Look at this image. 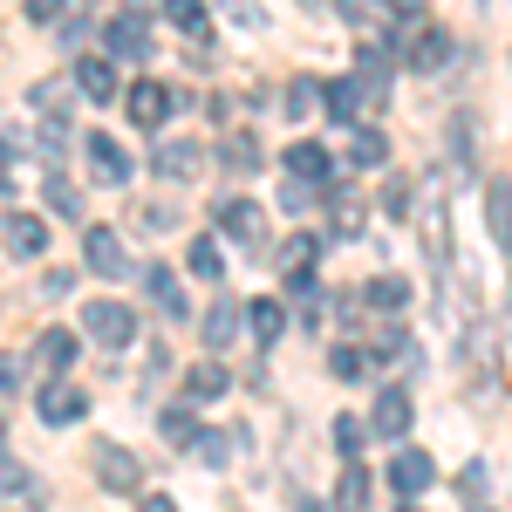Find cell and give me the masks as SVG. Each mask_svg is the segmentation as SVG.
Returning <instances> with one entry per match:
<instances>
[{"label": "cell", "instance_id": "obj_1", "mask_svg": "<svg viewBox=\"0 0 512 512\" xmlns=\"http://www.w3.org/2000/svg\"><path fill=\"white\" fill-rule=\"evenodd\" d=\"M82 267H89V274H103V280L144 274V267L123 253V239H117V233H103V226H89V233H82Z\"/></svg>", "mask_w": 512, "mask_h": 512}, {"label": "cell", "instance_id": "obj_2", "mask_svg": "<svg viewBox=\"0 0 512 512\" xmlns=\"http://www.w3.org/2000/svg\"><path fill=\"white\" fill-rule=\"evenodd\" d=\"M185 103H192V96H185V89H164V82H137V89L123 96V110H130L137 130H158V123L171 117V110H185Z\"/></svg>", "mask_w": 512, "mask_h": 512}, {"label": "cell", "instance_id": "obj_3", "mask_svg": "<svg viewBox=\"0 0 512 512\" xmlns=\"http://www.w3.org/2000/svg\"><path fill=\"white\" fill-rule=\"evenodd\" d=\"M321 205H328V233L335 239H355L369 226V198L349 192V185H321Z\"/></svg>", "mask_w": 512, "mask_h": 512}, {"label": "cell", "instance_id": "obj_4", "mask_svg": "<svg viewBox=\"0 0 512 512\" xmlns=\"http://www.w3.org/2000/svg\"><path fill=\"white\" fill-rule=\"evenodd\" d=\"M82 328H89L103 349H123V342L137 335V315H130L123 301H96V308H82Z\"/></svg>", "mask_w": 512, "mask_h": 512}, {"label": "cell", "instance_id": "obj_5", "mask_svg": "<svg viewBox=\"0 0 512 512\" xmlns=\"http://www.w3.org/2000/svg\"><path fill=\"white\" fill-rule=\"evenodd\" d=\"M212 219H219V233H233V239H253L267 233V212L253 205V198H212Z\"/></svg>", "mask_w": 512, "mask_h": 512}, {"label": "cell", "instance_id": "obj_6", "mask_svg": "<svg viewBox=\"0 0 512 512\" xmlns=\"http://www.w3.org/2000/svg\"><path fill=\"white\" fill-rule=\"evenodd\" d=\"M151 171L171 178V185H192L198 171H205V144H158L151 151Z\"/></svg>", "mask_w": 512, "mask_h": 512}, {"label": "cell", "instance_id": "obj_7", "mask_svg": "<svg viewBox=\"0 0 512 512\" xmlns=\"http://www.w3.org/2000/svg\"><path fill=\"white\" fill-rule=\"evenodd\" d=\"M239 328H246V301H233V294H219V301H212V315L198 321V335H205V349H212V355L226 349Z\"/></svg>", "mask_w": 512, "mask_h": 512}, {"label": "cell", "instance_id": "obj_8", "mask_svg": "<svg viewBox=\"0 0 512 512\" xmlns=\"http://www.w3.org/2000/svg\"><path fill=\"white\" fill-rule=\"evenodd\" d=\"M96 478H103L110 492H144V465H137L123 444H103V451H96Z\"/></svg>", "mask_w": 512, "mask_h": 512}, {"label": "cell", "instance_id": "obj_9", "mask_svg": "<svg viewBox=\"0 0 512 512\" xmlns=\"http://www.w3.org/2000/svg\"><path fill=\"white\" fill-rule=\"evenodd\" d=\"M444 62H451V35L417 21V28H410V69H417V76H437Z\"/></svg>", "mask_w": 512, "mask_h": 512}, {"label": "cell", "instance_id": "obj_10", "mask_svg": "<svg viewBox=\"0 0 512 512\" xmlns=\"http://www.w3.org/2000/svg\"><path fill=\"white\" fill-rule=\"evenodd\" d=\"M0 239H7L14 260H35L41 246H48V226H41L35 212H14V219H0Z\"/></svg>", "mask_w": 512, "mask_h": 512}, {"label": "cell", "instance_id": "obj_11", "mask_svg": "<svg viewBox=\"0 0 512 512\" xmlns=\"http://www.w3.org/2000/svg\"><path fill=\"white\" fill-rule=\"evenodd\" d=\"M369 431H376V437H403V431H410V390H396V383H390V390L376 396Z\"/></svg>", "mask_w": 512, "mask_h": 512}, {"label": "cell", "instance_id": "obj_12", "mask_svg": "<svg viewBox=\"0 0 512 512\" xmlns=\"http://www.w3.org/2000/svg\"><path fill=\"white\" fill-rule=\"evenodd\" d=\"M76 89L89 96V103H110V96H117V62H110V55H82L76 62Z\"/></svg>", "mask_w": 512, "mask_h": 512}, {"label": "cell", "instance_id": "obj_13", "mask_svg": "<svg viewBox=\"0 0 512 512\" xmlns=\"http://www.w3.org/2000/svg\"><path fill=\"white\" fill-rule=\"evenodd\" d=\"M82 410H89V396H82L76 383H62V376L41 390V417H48V424H82Z\"/></svg>", "mask_w": 512, "mask_h": 512}, {"label": "cell", "instance_id": "obj_14", "mask_svg": "<svg viewBox=\"0 0 512 512\" xmlns=\"http://www.w3.org/2000/svg\"><path fill=\"white\" fill-rule=\"evenodd\" d=\"M321 103H328V117H335V123H355V117H362V103H369V89H362L355 76L321 82Z\"/></svg>", "mask_w": 512, "mask_h": 512}, {"label": "cell", "instance_id": "obj_15", "mask_svg": "<svg viewBox=\"0 0 512 512\" xmlns=\"http://www.w3.org/2000/svg\"><path fill=\"white\" fill-rule=\"evenodd\" d=\"M431 478H437V465L424 458V451H396V465H390V485L403 492V499H417V492H424Z\"/></svg>", "mask_w": 512, "mask_h": 512}, {"label": "cell", "instance_id": "obj_16", "mask_svg": "<svg viewBox=\"0 0 512 512\" xmlns=\"http://www.w3.org/2000/svg\"><path fill=\"white\" fill-rule=\"evenodd\" d=\"M89 144V171L103 178V185H130V158H123V144H110V137H82Z\"/></svg>", "mask_w": 512, "mask_h": 512}, {"label": "cell", "instance_id": "obj_17", "mask_svg": "<svg viewBox=\"0 0 512 512\" xmlns=\"http://www.w3.org/2000/svg\"><path fill=\"white\" fill-rule=\"evenodd\" d=\"M287 171H294L301 185H328L335 158H328V144H287Z\"/></svg>", "mask_w": 512, "mask_h": 512}, {"label": "cell", "instance_id": "obj_18", "mask_svg": "<svg viewBox=\"0 0 512 512\" xmlns=\"http://www.w3.org/2000/svg\"><path fill=\"white\" fill-rule=\"evenodd\" d=\"M35 362L48 369V376H69V362H76V335H69V328H41Z\"/></svg>", "mask_w": 512, "mask_h": 512}, {"label": "cell", "instance_id": "obj_19", "mask_svg": "<svg viewBox=\"0 0 512 512\" xmlns=\"http://www.w3.org/2000/svg\"><path fill=\"white\" fill-rule=\"evenodd\" d=\"M485 226H492V246L512 253V185L492 178V192H485Z\"/></svg>", "mask_w": 512, "mask_h": 512}, {"label": "cell", "instance_id": "obj_20", "mask_svg": "<svg viewBox=\"0 0 512 512\" xmlns=\"http://www.w3.org/2000/svg\"><path fill=\"white\" fill-rule=\"evenodd\" d=\"M144 287H151V301H158L164 321H185V315H192V308H185V287L164 274V267H144Z\"/></svg>", "mask_w": 512, "mask_h": 512}, {"label": "cell", "instance_id": "obj_21", "mask_svg": "<svg viewBox=\"0 0 512 512\" xmlns=\"http://www.w3.org/2000/svg\"><path fill=\"white\" fill-rule=\"evenodd\" d=\"M355 82L369 89V103H376V96L390 89V55H383L376 41H362V55H355Z\"/></svg>", "mask_w": 512, "mask_h": 512}, {"label": "cell", "instance_id": "obj_22", "mask_svg": "<svg viewBox=\"0 0 512 512\" xmlns=\"http://www.w3.org/2000/svg\"><path fill=\"white\" fill-rule=\"evenodd\" d=\"M246 328H253V342H267V349H274V342H280V328H287L280 301H246Z\"/></svg>", "mask_w": 512, "mask_h": 512}, {"label": "cell", "instance_id": "obj_23", "mask_svg": "<svg viewBox=\"0 0 512 512\" xmlns=\"http://www.w3.org/2000/svg\"><path fill=\"white\" fill-rule=\"evenodd\" d=\"M110 55H123V62H144L151 55V41H144V28L123 14V21H110Z\"/></svg>", "mask_w": 512, "mask_h": 512}, {"label": "cell", "instance_id": "obj_24", "mask_svg": "<svg viewBox=\"0 0 512 512\" xmlns=\"http://www.w3.org/2000/svg\"><path fill=\"white\" fill-rule=\"evenodd\" d=\"M362 301H369L376 315H403V301H410V287H403L396 274H383V280H369V294H362Z\"/></svg>", "mask_w": 512, "mask_h": 512}, {"label": "cell", "instance_id": "obj_25", "mask_svg": "<svg viewBox=\"0 0 512 512\" xmlns=\"http://www.w3.org/2000/svg\"><path fill=\"white\" fill-rule=\"evenodd\" d=\"M369 506V472L349 458V472H342V485H335V512H362Z\"/></svg>", "mask_w": 512, "mask_h": 512}, {"label": "cell", "instance_id": "obj_26", "mask_svg": "<svg viewBox=\"0 0 512 512\" xmlns=\"http://www.w3.org/2000/svg\"><path fill=\"white\" fill-rule=\"evenodd\" d=\"M383 158H390L383 130H355V137H349V164H355V171H376Z\"/></svg>", "mask_w": 512, "mask_h": 512}, {"label": "cell", "instance_id": "obj_27", "mask_svg": "<svg viewBox=\"0 0 512 512\" xmlns=\"http://www.w3.org/2000/svg\"><path fill=\"white\" fill-rule=\"evenodd\" d=\"M185 390H192L198 403H212V396H226V390H233V376H226V362H198V369H192V383H185Z\"/></svg>", "mask_w": 512, "mask_h": 512}, {"label": "cell", "instance_id": "obj_28", "mask_svg": "<svg viewBox=\"0 0 512 512\" xmlns=\"http://www.w3.org/2000/svg\"><path fill=\"white\" fill-rule=\"evenodd\" d=\"M328 369H335V383H362L369 376V355L355 349V342H335L328 349Z\"/></svg>", "mask_w": 512, "mask_h": 512}, {"label": "cell", "instance_id": "obj_29", "mask_svg": "<svg viewBox=\"0 0 512 512\" xmlns=\"http://www.w3.org/2000/svg\"><path fill=\"white\" fill-rule=\"evenodd\" d=\"M185 253H192V274H198V280H219V274H226V253H219V239H192Z\"/></svg>", "mask_w": 512, "mask_h": 512}, {"label": "cell", "instance_id": "obj_30", "mask_svg": "<svg viewBox=\"0 0 512 512\" xmlns=\"http://www.w3.org/2000/svg\"><path fill=\"white\" fill-rule=\"evenodd\" d=\"M164 21H171L178 35H205V7H198V0H164Z\"/></svg>", "mask_w": 512, "mask_h": 512}, {"label": "cell", "instance_id": "obj_31", "mask_svg": "<svg viewBox=\"0 0 512 512\" xmlns=\"http://www.w3.org/2000/svg\"><path fill=\"white\" fill-rule=\"evenodd\" d=\"M158 431L171 437V444H192V437H198V424H192V403H171V410L158 417Z\"/></svg>", "mask_w": 512, "mask_h": 512}, {"label": "cell", "instance_id": "obj_32", "mask_svg": "<svg viewBox=\"0 0 512 512\" xmlns=\"http://www.w3.org/2000/svg\"><path fill=\"white\" fill-rule=\"evenodd\" d=\"M219 158L233 164V171H260V144H253V137H246V130H233V137H226V151H219Z\"/></svg>", "mask_w": 512, "mask_h": 512}, {"label": "cell", "instance_id": "obj_33", "mask_svg": "<svg viewBox=\"0 0 512 512\" xmlns=\"http://www.w3.org/2000/svg\"><path fill=\"white\" fill-rule=\"evenodd\" d=\"M321 103V82H287V103H280V117H308Z\"/></svg>", "mask_w": 512, "mask_h": 512}, {"label": "cell", "instance_id": "obj_34", "mask_svg": "<svg viewBox=\"0 0 512 512\" xmlns=\"http://www.w3.org/2000/svg\"><path fill=\"white\" fill-rule=\"evenodd\" d=\"M0 499H41V485L21 465H0Z\"/></svg>", "mask_w": 512, "mask_h": 512}, {"label": "cell", "instance_id": "obj_35", "mask_svg": "<svg viewBox=\"0 0 512 512\" xmlns=\"http://www.w3.org/2000/svg\"><path fill=\"white\" fill-rule=\"evenodd\" d=\"M48 205H55L62 219H82V192H76V185H62V178H48Z\"/></svg>", "mask_w": 512, "mask_h": 512}, {"label": "cell", "instance_id": "obj_36", "mask_svg": "<svg viewBox=\"0 0 512 512\" xmlns=\"http://www.w3.org/2000/svg\"><path fill=\"white\" fill-rule=\"evenodd\" d=\"M137 226L144 233H171L178 226V205H137Z\"/></svg>", "mask_w": 512, "mask_h": 512}, {"label": "cell", "instance_id": "obj_37", "mask_svg": "<svg viewBox=\"0 0 512 512\" xmlns=\"http://www.w3.org/2000/svg\"><path fill=\"white\" fill-rule=\"evenodd\" d=\"M41 151H48V158H62V151H69V123H62V110L41 123Z\"/></svg>", "mask_w": 512, "mask_h": 512}, {"label": "cell", "instance_id": "obj_38", "mask_svg": "<svg viewBox=\"0 0 512 512\" xmlns=\"http://www.w3.org/2000/svg\"><path fill=\"white\" fill-rule=\"evenodd\" d=\"M362 437H369V424H355V417H342V424H335V444H342V458H355V451H362Z\"/></svg>", "mask_w": 512, "mask_h": 512}, {"label": "cell", "instance_id": "obj_39", "mask_svg": "<svg viewBox=\"0 0 512 512\" xmlns=\"http://www.w3.org/2000/svg\"><path fill=\"white\" fill-rule=\"evenodd\" d=\"M458 492H465V506H485V465H465Z\"/></svg>", "mask_w": 512, "mask_h": 512}, {"label": "cell", "instance_id": "obj_40", "mask_svg": "<svg viewBox=\"0 0 512 512\" xmlns=\"http://www.w3.org/2000/svg\"><path fill=\"white\" fill-rule=\"evenodd\" d=\"M335 7H342V21H355V28H362V21H376V14H383V0H335Z\"/></svg>", "mask_w": 512, "mask_h": 512}, {"label": "cell", "instance_id": "obj_41", "mask_svg": "<svg viewBox=\"0 0 512 512\" xmlns=\"http://www.w3.org/2000/svg\"><path fill=\"white\" fill-rule=\"evenodd\" d=\"M219 7L233 14L239 28H260V21H267V14H260V0H219Z\"/></svg>", "mask_w": 512, "mask_h": 512}, {"label": "cell", "instance_id": "obj_42", "mask_svg": "<svg viewBox=\"0 0 512 512\" xmlns=\"http://www.w3.org/2000/svg\"><path fill=\"white\" fill-rule=\"evenodd\" d=\"M383 212H390V219H403V212H410V185H403V178H390V192H383Z\"/></svg>", "mask_w": 512, "mask_h": 512}, {"label": "cell", "instance_id": "obj_43", "mask_svg": "<svg viewBox=\"0 0 512 512\" xmlns=\"http://www.w3.org/2000/svg\"><path fill=\"white\" fill-rule=\"evenodd\" d=\"M192 451L205 465H226V437H192Z\"/></svg>", "mask_w": 512, "mask_h": 512}, {"label": "cell", "instance_id": "obj_44", "mask_svg": "<svg viewBox=\"0 0 512 512\" xmlns=\"http://www.w3.org/2000/svg\"><path fill=\"white\" fill-rule=\"evenodd\" d=\"M62 7H69V0H28V21L48 28V21H62Z\"/></svg>", "mask_w": 512, "mask_h": 512}, {"label": "cell", "instance_id": "obj_45", "mask_svg": "<svg viewBox=\"0 0 512 512\" xmlns=\"http://www.w3.org/2000/svg\"><path fill=\"white\" fill-rule=\"evenodd\" d=\"M280 205H287V212H308V205H315V192H308V185H301V178H294V185H287V192H280Z\"/></svg>", "mask_w": 512, "mask_h": 512}, {"label": "cell", "instance_id": "obj_46", "mask_svg": "<svg viewBox=\"0 0 512 512\" xmlns=\"http://www.w3.org/2000/svg\"><path fill=\"white\" fill-rule=\"evenodd\" d=\"M21 390V362H7V355H0V396H14Z\"/></svg>", "mask_w": 512, "mask_h": 512}, {"label": "cell", "instance_id": "obj_47", "mask_svg": "<svg viewBox=\"0 0 512 512\" xmlns=\"http://www.w3.org/2000/svg\"><path fill=\"white\" fill-rule=\"evenodd\" d=\"M69 287H76V274H62V267H55V274L41 280V294H48V301H55V294H69Z\"/></svg>", "mask_w": 512, "mask_h": 512}, {"label": "cell", "instance_id": "obj_48", "mask_svg": "<svg viewBox=\"0 0 512 512\" xmlns=\"http://www.w3.org/2000/svg\"><path fill=\"white\" fill-rule=\"evenodd\" d=\"M396 7V21H403V28H417V14H424V0H390Z\"/></svg>", "mask_w": 512, "mask_h": 512}, {"label": "cell", "instance_id": "obj_49", "mask_svg": "<svg viewBox=\"0 0 512 512\" xmlns=\"http://www.w3.org/2000/svg\"><path fill=\"white\" fill-rule=\"evenodd\" d=\"M7 178H14V144H0V192H7Z\"/></svg>", "mask_w": 512, "mask_h": 512}, {"label": "cell", "instance_id": "obj_50", "mask_svg": "<svg viewBox=\"0 0 512 512\" xmlns=\"http://www.w3.org/2000/svg\"><path fill=\"white\" fill-rule=\"evenodd\" d=\"M144 512H178V506H171V499H144Z\"/></svg>", "mask_w": 512, "mask_h": 512}, {"label": "cell", "instance_id": "obj_51", "mask_svg": "<svg viewBox=\"0 0 512 512\" xmlns=\"http://www.w3.org/2000/svg\"><path fill=\"white\" fill-rule=\"evenodd\" d=\"M130 7H144V0H130Z\"/></svg>", "mask_w": 512, "mask_h": 512}, {"label": "cell", "instance_id": "obj_52", "mask_svg": "<svg viewBox=\"0 0 512 512\" xmlns=\"http://www.w3.org/2000/svg\"><path fill=\"white\" fill-rule=\"evenodd\" d=\"M403 512H417V506H403Z\"/></svg>", "mask_w": 512, "mask_h": 512}]
</instances>
